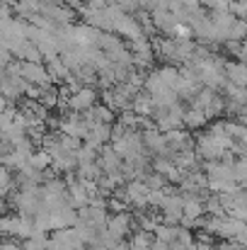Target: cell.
<instances>
[{
    "mask_svg": "<svg viewBox=\"0 0 247 250\" xmlns=\"http://www.w3.org/2000/svg\"><path fill=\"white\" fill-rule=\"evenodd\" d=\"M153 119H155V126H158L160 131L184 129V107L177 102V104H172V107H167V109H158V112L153 114Z\"/></svg>",
    "mask_w": 247,
    "mask_h": 250,
    "instance_id": "cell-1",
    "label": "cell"
},
{
    "mask_svg": "<svg viewBox=\"0 0 247 250\" xmlns=\"http://www.w3.org/2000/svg\"><path fill=\"white\" fill-rule=\"evenodd\" d=\"M97 97H102V92H97V85H82L80 90H76V92L71 95L68 109L85 114L87 109H92V107L97 104Z\"/></svg>",
    "mask_w": 247,
    "mask_h": 250,
    "instance_id": "cell-2",
    "label": "cell"
},
{
    "mask_svg": "<svg viewBox=\"0 0 247 250\" xmlns=\"http://www.w3.org/2000/svg\"><path fill=\"white\" fill-rule=\"evenodd\" d=\"M133 214L124 211V214H112L109 221H107V233L114 238V241H124L126 236H131L133 231Z\"/></svg>",
    "mask_w": 247,
    "mask_h": 250,
    "instance_id": "cell-3",
    "label": "cell"
},
{
    "mask_svg": "<svg viewBox=\"0 0 247 250\" xmlns=\"http://www.w3.org/2000/svg\"><path fill=\"white\" fill-rule=\"evenodd\" d=\"M99 166H102L104 172H121L124 158L116 153L114 146H102V151H99Z\"/></svg>",
    "mask_w": 247,
    "mask_h": 250,
    "instance_id": "cell-4",
    "label": "cell"
},
{
    "mask_svg": "<svg viewBox=\"0 0 247 250\" xmlns=\"http://www.w3.org/2000/svg\"><path fill=\"white\" fill-rule=\"evenodd\" d=\"M206 124H211V119H209V114L201 107L191 104L189 109H184V129L196 131V129H204Z\"/></svg>",
    "mask_w": 247,
    "mask_h": 250,
    "instance_id": "cell-5",
    "label": "cell"
},
{
    "mask_svg": "<svg viewBox=\"0 0 247 250\" xmlns=\"http://www.w3.org/2000/svg\"><path fill=\"white\" fill-rule=\"evenodd\" d=\"M68 199H71V204L76 207V209H82V207H90V202H92V197H90V192L85 189V185H82V180H73V182H68Z\"/></svg>",
    "mask_w": 247,
    "mask_h": 250,
    "instance_id": "cell-6",
    "label": "cell"
},
{
    "mask_svg": "<svg viewBox=\"0 0 247 250\" xmlns=\"http://www.w3.org/2000/svg\"><path fill=\"white\" fill-rule=\"evenodd\" d=\"M46 68H49V76H51V83L54 85H63L66 81H68V76L73 73V71L66 66V61H63L61 56L46 61Z\"/></svg>",
    "mask_w": 247,
    "mask_h": 250,
    "instance_id": "cell-7",
    "label": "cell"
},
{
    "mask_svg": "<svg viewBox=\"0 0 247 250\" xmlns=\"http://www.w3.org/2000/svg\"><path fill=\"white\" fill-rule=\"evenodd\" d=\"M85 119L87 122H97V124H114L116 122V112L102 102V104H95L92 109H87L85 112Z\"/></svg>",
    "mask_w": 247,
    "mask_h": 250,
    "instance_id": "cell-8",
    "label": "cell"
},
{
    "mask_svg": "<svg viewBox=\"0 0 247 250\" xmlns=\"http://www.w3.org/2000/svg\"><path fill=\"white\" fill-rule=\"evenodd\" d=\"M131 109L136 112V114H141V117H153L155 112H158V107H155V100H153V95H148L146 90L131 102Z\"/></svg>",
    "mask_w": 247,
    "mask_h": 250,
    "instance_id": "cell-9",
    "label": "cell"
},
{
    "mask_svg": "<svg viewBox=\"0 0 247 250\" xmlns=\"http://www.w3.org/2000/svg\"><path fill=\"white\" fill-rule=\"evenodd\" d=\"M226 76H228L230 83L247 87V61H238V59H235V61H228Z\"/></svg>",
    "mask_w": 247,
    "mask_h": 250,
    "instance_id": "cell-10",
    "label": "cell"
},
{
    "mask_svg": "<svg viewBox=\"0 0 247 250\" xmlns=\"http://www.w3.org/2000/svg\"><path fill=\"white\" fill-rule=\"evenodd\" d=\"M184 216L194 219L199 224V219L206 216V199L201 197H184Z\"/></svg>",
    "mask_w": 247,
    "mask_h": 250,
    "instance_id": "cell-11",
    "label": "cell"
},
{
    "mask_svg": "<svg viewBox=\"0 0 247 250\" xmlns=\"http://www.w3.org/2000/svg\"><path fill=\"white\" fill-rule=\"evenodd\" d=\"M153 243H155V233H148V231H141V229H136L129 238L131 250H153Z\"/></svg>",
    "mask_w": 247,
    "mask_h": 250,
    "instance_id": "cell-12",
    "label": "cell"
},
{
    "mask_svg": "<svg viewBox=\"0 0 247 250\" xmlns=\"http://www.w3.org/2000/svg\"><path fill=\"white\" fill-rule=\"evenodd\" d=\"M29 163L37 167V170L46 172L49 167L54 166V156H51L46 148H39V151H34V153H32V161H29Z\"/></svg>",
    "mask_w": 247,
    "mask_h": 250,
    "instance_id": "cell-13",
    "label": "cell"
},
{
    "mask_svg": "<svg viewBox=\"0 0 247 250\" xmlns=\"http://www.w3.org/2000/svg\"><path fill=\"white\" fill-rule=\"evenodd\" d=\"M24 250H46L49 248V236L41 233V231H34L27 241H22Z\"/></svg>",
    "mask_w": 247,
    "mask_h": 250,
    "instance_id": "cell-14",
    "label": "cell"
},
{
    "mask_svg": "<svg viewBox=\"0 0 247 250\" xmlns=\"http://www.w3.org/2000/svg\"><path fill=\"white\" fill-rule=\"evenodd\" d=\"M0 250H24L19 238H12V236H2V248Z\"/></svg>",
    "mask_w": 247,
    "mask_h": 250,
    "instance_id": "cell-15",
    "label": "cell"
},
{
    "mask_svg": "<svg viewBox=\"0 0 247 250\" xmlns=\"http://www.w3.org/2000/svg\"><path fill=\"white\" fill-rule=\"evenodd\" d=\"M238 250H247V248H245V246H240V248H238Z\"/></svg>",
    "mask_w": 247,
    "mask_h": 250,
    "instance_id": "cell-16",
    "label": "cell"
}]
</instances>
